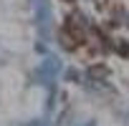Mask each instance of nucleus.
Returning a JSON list of instances; mask_svg holds the SVG:
<instances>
[{
    "mask_svg": "<svg viewBox=\"0 0 129 126\" xmlns=\"http://www.w3.org/2000/svg\"><path fill=\"white\" fill-rule=\"evenodd\" d=\"M61 30L66 33V35H69V38H71V40H74V43H76L79 48H81V45L86 43V38H89V35H86V28H84V23H81V20H79L76 15H69Z\"/></svg>",
    "mask_w": 129,
    "mask_h": 126,
    "instance_id": "obj_1",
    "label": "nucleus"
},
{
    "mask_svg": "<svg viewBox=\"0 0 129 126\" xmlns=\"http://www.w3.org/2000/svg\"><path fill=\"white\" fill-rule=\"evenodd\" d=\"M58 40H61V45H63V48H66L69 53H74V50H79V45H76V43H74V40H71V38H69L66 33H63V30L58 33Z\"/></svg>",
    "mask_w": 129,
    "mask_h": 126,
    "instance_id": "obj_2",
    "label": "nucleus"
},
{
    "mask_svg": "<svg viewBox=\"0 0 129 126\" xmlns=\"http://www.w3.org/2000/svg\"><path fill=\"white\" fill-rule=\"evenodd\" d=\"M111 48H114V50H116L119 55H124V58L129 55V45H126L124 40H114V43H111Z\"/></svg>",
    "mask_w": 129,
    "mask_h": 126,
    "instance_id": "obj_3",
    "label": "nucleus"
},
{
    "mask_svg": "<svg viewBox=\"0 0 129 126\" xmlns=\"http://www.w3.org/2000/svg\"><path fill=\"white\" fill-rule=\"evenodd\" d=\"M91 76H106V68L104 66H94L91 68Z\"/></svg>",
    "mask_w": 129,
    "mask_h": 126,
    "instance_id": "obj_4",
    "label": "nucleus"
},
{
    "mask_svg": "<svg viewBox=\"0 0 129 126\" xmlns=\"http://www.w3.org/2000/svg\"><path fill=\"white\" fill-rule=\"evenodd\" d=\"M94 5H96V10H106L109 8V0H94Z\"/></svg>",
    "mask_w": 129,
    "mask_h": 126,
    "instance_id": "obj_5",
    "label": "nucleus"
},
{
    "mask_svg": "<svg viewBox=\"0 0 129 126\" xmlns=\"http://www.w3.org/2000/svg\"><path fill=\"white\" fill-rule=\"evenodd\" d=\"M66 3H74V0H66Z\"/></svg>",
    "mask_w": 129,
    "mask_h": 126,
    "instance_id": "obj_6",
    "label": "nucleus"
},
{
    "mask_svg": "<svg viewBox=\"0 0 129 126\" xmlns=\"http://www.w3.org/2000/svg\"><path fill=\"white\" fill-rule=\"evenodd\" d=\"M126 23H129V20H126Z\"/></svg>",
    "mask_w": 129,
    "mask_h": 126,
    "instance_id": "obj_7",
    "label": "nucleus"
}]
</instances>
